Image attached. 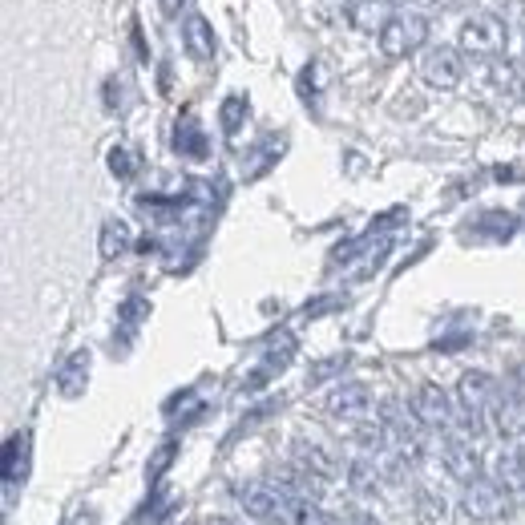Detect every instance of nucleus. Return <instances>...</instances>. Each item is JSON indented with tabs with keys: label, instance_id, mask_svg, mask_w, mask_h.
Returning <instances> with one entry per match:
<instances>
[{
	"label": "nucleus",
	"instance_id": "16",
	"mask_svg": "<svg viewBox=\"0 0 525 525\" xmlns=\"http://www.w3.org/2000/svg\"><path fill=\"white\" fill-rule=\"evenodd\" d=\"M174 146H178V154H186V158H206V134L198 130L194 118H182V122H178Z\"/></svg>",
	"mask_w": 525,
	"mask_h": 525
},
{
	"label": "nucleus",
	"instance_id": "14",
	"mask_svg": "<svg viewBox=\"0 0 525 525\" xmlns=\"http://www.w3.org/2000/svg\"><path fill=\"white\" fill-rule=\"evenodd\" d=\"M295 465H303V469H311V473H320V477H336V473H340V465H336V457H332L328 449L307 445V441L295 445Z\"/></svg>",
	"mask_w": 525,
	"mask_h": 525
},
{
	"label": "nucleus",
	"instance_id": "15",
	"mask_svg": "<svg viewBox=\"0 0 525 525\" xmlns=\"http://www.w3.org/2000/svg\"><path fill=\"white\" fill-rule=\"evenodd\" d=\"M85 380H89V352H77V356H69V364L61 368L57 384H61L65 396H81V392H85Z\"/></svg>",
	"mask_w": 525,
	"mask_h": 525
},
{
	"label": "nucleus",
	"instance_id": "18",
	"mask_svg": "<svg viewBox=\"0 0 525 525\" xmlns=\"http://www.w3.org/2000/svg\"><path fill=\"white\" fill-rule=\"evenodd\" d=\"M348 485H352L356 493L372 497V493L380 489V469H376L372 461H352V465H348Z\"/></svg>",
	"mask_w": 525,
	"mask_h": 525
},
{
	"label": "nucleus",
	"instance_id": "6",
	"mask_svg": "<svg viewBox=\"0 0 525 525\" xmlns=\"http://www.w3.org/2000/svg\"><path fill=\"white\" fill-rule=\"evenodd\" d=\"M465 77V57L457 49H429L420 61V81H429L433 89H457Z\"/></svg>",
	"mask_w": 525,
	"mask_h": 525
},
{
	"label": "nucleus",
	"instance_id": "24",
	"mask_svg": "<svg viewBox=\"0 0 525 525\" xmlns=\"http://www.w3.org/2000/svg\"><path fill=\"white\" fill-rule=\"evenodd\" d=\"M348 364V356H336V360H324V364H315V372H311V380H324V376H332L336 368H344Z\"/></svg>",
	"mask_w": 525,
	"mask_h": 525
},
{
	"label": "nucleus",
	"instance_id": "21",
	"mask_svg": "<svg viewBox=\"0 0 525 525\" xmlns=\"http://www.w3.org/2000/svg\"><path fill=\"white\" fill-rule=\"evenodd\" d=\"M110 170H114L118 178H134V170H138V158H134L126 146H118V150L110 154Z\"/></svg>",
	"mask_w": 525,
	"mask_h": 525
},
{
	"label": "nucleus",
	"instance_id": "3",
	"mask_svg": "<svg viewBox=\"0 0 525 525\" xmlns=\"http://www.w3.org/2000/svg\"><path fill=\"white\" fill-rule=\"evenodd\" d=\"M235 501H239V509H243L251 521H263V525H283V521L295 513V505H287L291 497H287L283 489L259 485V481L239 485V489H235Z\"/></svg>",
	"mask_w": 525,
	"mask_h": 525
},
{
	"label": "nucleus",
	"instance_id": "13",
	"mask_svg": "<svg viewBox=\"0 0 525 525\" xmlns=\"http://www.w3.org/2000/svg\"><path fill=\"white\" fill-rule=\"evenodd\" d=\"M392 21V13H388V0H360V5L352 9V25L360 29V33H376L380 37V29Z\"/></svg>",
	"mask_w": 525,
	"mask_h": 525
},
{
	"label": "nucleus",
	"instance_id": "20",
	"mask_svg": "<svg viewBox=\"0 0 525 525\" xmlns=\"http://www.w3.org/2000/svg\"><path fill=\"white\" fill-rule=\"evenodd\" d=\"M493 81H497V89H501V93H517V89H521V69H517L513 61L493 65Z\"/></svg>",
	"mask_w": 525,
	"mask_h": 525
},
{
	"label": "nucleus",
	"instance_id": "28",
	"mask_svg": "<svg viewBox=\"0 0 525 525\" xmlns=\"http://www.w3.org/2000/svg\"><path fill=\"white\" fill-rule=\"evenodd\" d=\"M202 525H239V521H231V517H210V521H202Z\"/></svg>",
	"mask_w": 525,
	"mask_h": 525
},
{
	"label": "nucleus",
	"instance_id": "1",
	"mask_svg": "<svg viewBox=\"0 0 525 525\" xmlns=\"http://www.w3.org/2000/svg\"><path fill=\"white\" fill-rule=\"evenodd\" d=\"M505 41H509V29L501 17L493 13H473L465 25H461V53L473 57V61H497L505 53Z\"/></svg>",
	"mask_w": 525,
	"mask_h": 525
},
{
	"label": "nucleus",
	"instance_id": "17",
	"mask_svg": "<svg viewBox=\"0 0 525 525\" xmlns=\"http://www.w3.org/2000/svg\"><path fill=\"white\" fill-rule=\"evenodd\" d=\"M126 247H130V227L118 223V219H110V223L101 227V259H118Z\"/></svg>",
	"mask_w": 525,
	"mask_h": 525
},
{
	"label": "nucleus",
	"instance_id": "4",
	"mask_svg": "<svg viewBox=\"0 0 525 525\" xmlns=\"http://www.w3.org/2000/svg\"><path fill=\"white\" fill-rule=\"evenodd\" d=\"M425 41H429V17H420V13H392V21L380 29V53L388 61L416 53Z\"/></svg>",
	"mask_w": 525,
	"mask_h": 525
},
{
	"label": "nucleus",
	"instance_id": "8",
	"mask_svg": "<svg viewBox=\"0 0 525 525\" xmlns=\"http://www.w3.org/2000/svg\"><path fill=\"white\" fill-rule=\"evenodd\" d=\"M441 465H445L457 481H473V477H481V453L473 449L469 433H449V437L441 441Z\"/></svg>",
	"mask_w": 525,
	"mask_h": 525
},
{
	"label": "nucleus",
	"instance_id": "26",
	"mask_svg": "<svg viewBox=\"0 0 525 525\" xmlns=\"http://www.w3.org/2000/svg\"><path fill=\"white\" fill-rule=\"evenodd\" d=\"M420 509H425V517H429V521H433L437 513H445V505H437V501H433L429 493H425V497H420Z\"/></svg>",
	"mask_w": 525,
	"mask_h": 525
},
{
	"label": "nucleus",
	"instance_id": "12",
	"mask_svg": "<svg viewBox=\"0 0 525 525\" xmlns=\"http://www.w3.org/2000/svg\"><path fill=\"white\" fill-rule=\"evenodd\" d=\"M25 473H29V433H17L5 445V485L25 481Z\"/></svg>",
	"mask_w": 525,
	"mask_h": 525
},
{
	"label": "nucleus",
	"instance_id": "27",
	"mask_svg": "<svg viewBox=\"0 0 525 525\" xmlns=\"http://www.w3.org/2000/svg\"><path fill=\"white\" fill-rule=\"evenodd\" d=\"M158 5H162V13H166V17H178L186 0H158Z\"/></svg>",
	"mask_w": 525,
	"mask_h": 525
},
{
	"label": "nucleus",
	"instance_id": "2",
	"mask_svg": "<svg viewBox=\"0 0 525 525\" xmlns=\"http://www.w3.org/2000/svg\"><path fill=\"white\" fill-rule=\"evenodd\" d=\"M461 509H465L469 517H477V521H497V517H505V513L513 509V489L501 485L497 477H493V481H489V477H473V481H465Z\"/></svg>",
	"mask_w": 525,
	"mask_h": 525
},
{
	"label": "nucleus",
	"instance_id": "5",
	"mask_svg": "<svg viewBox=\"0 0 525 525\" xmlns=\"http://www.w3.org/2000/svg\"><path fill=\"white\" fill-rule=\"evenodd\" d=\"M412 416L425 425L429 433H449L453 429V420H457V408H453V400H449V392L441 388V384H420L416 392H412Z\"/></svg>",
	"mask_w": 525,
	"mask_h": 525
},
{
	"label": "nucleus",
	"instance_id": "9",
	"mask_svg": "<svg viewBox=\"0 0 525 525\" xmlns=\"http://www.w3.org/2000/svg\"><path fill=\"white\" fill-rule=\"evenodd\" d=\"M368 404H372V392H368V384H360V380L340 384V388L324 400V408H328L332 416H340V420H360V416L368 412Z\"/></svg>",
	"mask_w": 525,
	"mask_h": 525
},
{
	"label": "nucleus",
	"instance_id": "25",
	"mask_svg": "<svg viewBox=\"0 0 525 525\" xmlns=\"http://www.w3.org/2000/svg\"><path fill=\"white\" fill-rule=\"evenodd\" d=\"M170 457H174V445H162V453L154 457V465H150V477H158L166 465H170Z\"/></svg>",
	"mask_w": 525,
	"mask_h": 525
},
{
	"label": "nucleus",
	"instance_id": "19",
	"mask_svg": "<svg viewBox=\"0 0 525 525\" xmlns=\"http://www.w3.org/2000/svg\"><path fill=\"white\" fill-rule=\"evenodd\" d=\"M295 525H340V513L332 517L328 509H320L315 501H295Z\"/></svg>",
	"mask_w": 525,
	"mask_h": 525
},
{
	"label": "nucleus",
	"instance_id": "10",
	"mask_svg": "<svg viewBox=\"0 0 525 525\" xmlns=\"http://www.w3.org/2000/svg\"><path fill=\"white\" fill-rule=\"evenodd\" d=\"M275 481H279L275 489H283V493H287V497H295V501H320V497H324V481H328V477H320V473H311V469L295 465V469H283Z\"/></svg>",
	"mask_w": 525,
	"mask_h": 525
},
{
	"label": "nucleus",
	"instance_id": "22",
	"mask_svg": "<svg viewBox=\"0 0 525 525\" xmlns=\"http://www.w3.org/2000/svg\"><path fill=\"white\" fill-rule=\"evenodd\" d=\"M340 525H384L376 513H368V509H360V505H344L340 509Z\"/></svg>",
	"mask_w": 525,
	"mask_h": 525
},
{
	"label": "nucleus",
	"instance_id": "23",
	"mask_svg": "<svg viewBox=\"0 0 525 525\" xmlns=\"http://www.w3.org/2000/svg\"><path fill=\"white\" fill-rule=\"evenodd\" d=\"M239 118H243V101H239V97H231V101L223 105V130H227V134H235V130H239Z\"/></svg>",
	"mask_w": 525,
	"mask_h": 525
},
{
	"label": "nucleus",
	"instance_id": "7",
	"mask_svg": "<svg viewBox=\"0 0 525 525\" xmlns=\"http://www.w3.org/2000/svg\"><path fill=\"white\" fill-rule=\"evenodd\" d=\"M489 416H493L497 437H509V441L521 437V433H525V384H513V388L497 392Z\"/></svg>",
	"mask_w": 525,
	"mask_h": 525
},
{
	"label": "nucleus",
	"instance_id": "11",
	"mask_svg": "<svg viewBox=\"0 0 525 525\" xmlns=\"http://www.w3.org/2000/svg\"><path fill=\"white\" fill-rule=\"evenodd\" d=\"M182 37H186V49L198 57V61H210V57H215V29H210V21L206 17H186V25H182Z\"/></svg>",
	"mask_w": 525,
	"mask_h": 525
}]
</instances>
